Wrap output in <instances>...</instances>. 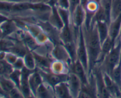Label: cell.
Segmentation results:
<instances>
[{"label": "cell", "mask_w": 121, "mask_h": 98, "mask_svg": "<svg viewBox=\"0 0 121 98\" xmlns=\"http://www.w3.org/2000/svg\"><path fill=\"white\" fill-rule=\"evenodd\" d=\"M84 37L88 52L89 67L91 69L100 60L101 54V43L97 30L96 22L95 26L86 28V33Z\"/></svg>", "instance_id": "obj_1"}, {"label": "cell", "mask_w": 121, "mask_h": 98, "mask_svg": "<svg viewBox=\"0 0 121 98\" xmlns=\"http://www.w3.org/2000/svg\"><path fill=\"white\" fill-rule=\"evenodd\" d=\"M104 65L105 73L111 75L113 68L121 61V43L117 41L111 51L105 57Z\"/></svg>", "instance_id": "obj_2"}, {"label": "cell", "mask_w": 121, "mask_h": 98, "mask_svg": "<svg viewBox=\"0 0 121 98\" xmlns=\"http://www.w3.org/2000/svg\"><path fill=\"white\" fill-rule=\"evenodd\" d=\"M76 55L77 59L80 61L86 71L88 72L89 70V62L88 52L85 42L83 32L80 27V33L79 34L78 44L76 46Z\"/></svg>", "instance_id": "obj_3"}, {"label": "cell", "mask_w": 121, "mask_h": 98, "mask_svg": "<svg viewBox=\"0 0 121 98\" xmlns=\"http://www.w3.org/2000/svg\"><path fill=\"white\" fill-rule=\"evenodd\" d=\"M39 72L42 77L43 81L53 87H54V86L57 85L59 83L66 81L68 77V75L67 74H56L53 72L45 73L42 71V70L39 71Z\"/></svg>", "instance_id": "obj_4"}, {"label": "cell", "mask_w": 121, "mask_h": 98, "mask_svg": "<svg viewBox=\"0 0 121 98\" xmlns=\"http://www.w3.org/2000/svg\"><path fill=\"white\" fill-rule=\"evenodd\" d=\"M67 83L68 85L72 97H79V93L82 87V83L80 78L74 73L71 72L68 74Z\"/></svg>", "instance_id": "obj_5"}, {"label": "cell", "mask_w": 121, "mask_h": 98, "mask_svg": "<svg viewBox=\"0 0 121 98\" xmlns=\"http://www.w3.org/2000/svg\"><path fill=\"white\" fill-rule=\"evenodd\" d=\"M70 17L74 27H81L86 19L85 8L82 5L79 4L73 13L71 14Z\"/></svg>", "instance_id": "obj_6"}, {"label": "cell", "mask_w": 121, "mask_h": 98, "mask_svg": "<svg viewBox=\"0 0 121 98\" xmlns=\"http://www.w3.org/2000/svg\"><path fill=\"white\" fill-rule=\"evenodd\" d=\"M0 28L4 37H9L17 30V26L15 20L9 18L0 24Z\"/></svg>", "instance_id": "obj_7"}, {"label": "cell", "mask_w": 121, "mask_h": 98, "mask_svg": "<svg viewBox=\"0 0 121 98\" xmlns=\"http://www.w3.org/2000/svg\"><path fill=\"white\" fill-rule=\"evenodd\" d=\"M72 72L76 74L82 81V85H87L88 84V80L87 78V72L84 68L82 64L80 63L78 59H76L73 62L72 66Z\"/></svg>", "instance_id": "obj_8"}, {"label": "cell", "mask_w": 121, "mask_h": 98, "mask_svg": "<svg viewBox=\"0 0 121 98\" xmlns=\"http://www.w3.org/2000/svg\"><path fill=\"white\" fill-rule=\"evenodd\" d=\"M121 27V14L115 20L111 21L109 25V36L115 42H117L119 37Z\"/></svg>", "instance_id": "obj_9"}, {"label": "cell", "mask_w": 121, "mask_h": 98, "mask_svg": "<svg viewBox=\"0 0 121 98\" xmlns=\"http://www.w3.org/2000/svg\"><path fill=\"white\" fill-rule=\"evenodd\" d=\"M96 85L99 96L104 98L111 97V93L106 87L104 81V75L100 71L98 72L96 74Z\"/></svg>", "instance_id": "obj_10"}, {"label": "cell", "mask_w": 121, "mask_h": 98, "mask_svg": "<svg viewBox=\"0 0 121 98\" xmlns=\"http://www.w3.org/2000/svg\"><path fill=\"white\" fill-rule=\"evenodd\" d=\"M54 92L55 96L57 98H72L68 85L66 81L59 83L54 86Z\"/></svg>", "instance_id": "obj_11"}, {"label": "cell", "mask_w": 121, "mask_h": 98, "mask_svg": "<svg viewBox=\"0 0 121 98\" xmlns=\"http://www.w3.org/2000/svg\"><path fill=\"white\" fill-rule=\"evenodd\" d=\"M42 77L39 72H31L28 76V81L32 93L35 96V92L39 86L43 83Z\"/></svg>", "instance_id": "obj_12"}, {"label": "cell", "mask_w": 121, "mask_h": 98, "mask_svg": "<svg viewBox=\"0 0 121 98\" xmlns=\"http://www.w3.org/2000/svg\"><path fill=\"white\" fill-rule=\"evenodd\" d=\"M50 21L52 26H54L58 30H61V28L63 27L64 23L58 12L57 7H52L51 14L50 15Z\"/></svg>", "instance_id": "obj_13"}, {"label": "cell", "mask_w": 121, "mask_h": 98, "mask_svg": "<svg viewBox=\"0 0 121 98\" xmlns=\"http://www.w3.org/2000/svg\"><path fill=\"white\" fill-rule=\"evenodd\" d=\"M96 22L98 34L102 45L103 42L109 36V24L106 21H98Z\"/></svg>", "instance_id": "obj_14"}, {"label": "cell", "mask_w": 121, "mask_h": 98, "mask_svg": "<svg viewBox=\"0 0 121 98\" xmlns=\"http://www.w3.org/2000/svg\"><path fill=\"white\" fill-rule=\"evenodd\" d=\"M31 3L28 1H23L21 2H15L13 4L11 15L21 13L26 11L31 10Z\"/></svg>", "instance_id": "obj_15"}, {"label": "cell", "mask_w": 121, "mask_h": 98, "mask_svg": "<svg viewBox=\"0 0 121 98\" xmlns=\"http://www.w3.org/2000/svg\"><path fill=\"white\" fill-rule=\"evenodd\" d=\"M0 86L8 97L9 92L13 88L16 87V85L12 81L11 79H9V77L5 76H0Z\"/></svg>", "instance_id": "obj_16"}, {"label": "cell", "mask_w": 121, "mask_h": 98, "mask_svg": "<svg viewBox=\"0 0 121 98\" xmlns=\"http://www.w3.org/2000/svg\"><path fill=\"white\" fill-rule=\"evenodd\" d=\"M54 57L59 61H67L70 57L69 54L65 47L61 46H56L53 51Z\"/></svg>", "instance_id": "obj_17"}, {"label": "cell", "mask_w": 121, "mask_h": 98, "mask_svg": "<svg viewBox=\"0 0 121 98\" xmlns=\"http://www.w3.org/2000/svg\"><path fill=\"white\" fill-rule=\"evenodd\" d=\"M115 46V42L112 40L109 36L106 38V40L103 42L101 45V54H100V60H103L105 57L111 51Z\"/></svg>", "instance_id": "obj_18"}, {"label": "cell", "mask_w": 121, "mask_h": 98, "mask_svg": "<svg viewBox=\"0 0 121 98\" xmlns=\"http://www.w3.org/2000/svg\"><path fill=\"white\" fill-rule=\"evenodd\" d=\"M121 14V0H112L111 8V21L115 20Z\"/></svg>", "instance_id": "obj_19"}, {"label": "cell", "mask_w": 121, "mask_h": 98, "mask_svg": "<svg viewBox=\"0 0 121 98\" xmlns=\"http://www.w3.org/2000/svg\"><path fill=\"white\" fill-rule=\"evenodd\" d=\"M22 37L23 38L25 44L27 45V47L29 48L30 50H33L37 48L39 44L38 42L35 38L31 34L28 33H24L22 34Z\"/></svg>", "instance_id": "obj_20"}, {"label": "cell", "mask_w": 121, "mask_h": 98, "mask_svg": "<svg viewBox=\"0 0 121 98\" xmlns=\"http://www.w3.org/2000/svg\"><path fill=\"white\" fill-rule=\"evenodd\" d=\"M9 51L14 53L16 55L20 57H24L27 53L26 47L22 44L17 43L15 41L14 46L11 48Z\"/></svg>", "instance_id": "obj_21"}, {"label": "cell", "mask_w": 121, "mask_h": 98, "mask_svg": "<svg viewBox=\"0 0 121 98\" xmlns=\"http://www.w3.org/2000/svg\"><path fill=\"white\" fill-rule=\"evenodd\" d=\"M15 41L9 37H3L0 39V51H9L14 45Z\"/></svg>", "instance_id": "obj_22"}, {"label": "cell", "mask_w": 121, "mask_h": 98, "mask_svg": "<svg viewBox=\"0 0 121 98\" xmlns=\"http://www.w3.org/2000/svg\"><path fill=\"white\" fill-rule=\"evenodd\" d=\"M33 54L34 57V59H35V63L38 66H40V68L47 69V68H49L50 67L51 64L49 62L47 58L41 56V55L36 54L35 53H33Z\"/></svg>", "instance_id": "obj_23"}, {"label": "cell", "mask_w": 121, "mask_h": 98, "mask_svg": "<svg viewBox=\"0 0 121 98\" xmlns=\"http://www.w3.org/2000/svg\"><path fill=\"white\" fill-rule=\"evenodd\" d=\"M35 96H36L38 98H50L52 97L51 96V91L49 90L48 87L47 86H46V84L42 83L39 86V87L37 89L36 92H35Z\"/></svg>", "instance_id": "obj_24"}, {"label": "cell", "mask_w": 121, "mask_h": 98, "mask_svg": "<svg viewBox=\"0 0 121 98\" xmlns=\"http://www.w3.org/2000/svg\"><path fill=\"white\" fill-rule=\"evenodd\" d=\"M13 4V2L0 1V13L10 18Z\"/></svg>", "instance_id": "obj_25"}, {"label": "cell", "mask_w": 121, "mask_h": 98, "mask_svg": "<svg viewBox=\"0 0 121 98\" xmlns=\"http://www.w3.org/2000/svg\"><path fill=\"white\" fill-rule=\"evenodd\" d=\"M24 66L26 68L30 70H33L35 67V61L33 53H27L23 57Z\"/></svg>", "instance_id": "obj_26"}, {"label": "cell", "mask_w": 121, "mask_h": 98, "mask_svg": "<svg viewBox=\"0 0 121 98\" xmlns=\"http://www.w3.org/2000/svg\"><path fill=\"white\" fill-rule=\"evenodd\" d=\"M13 70V65L7 63L5 60H0V76L8 77Z\"/></svg>", "instance_id": "obj_27"}, {"label": "cell", "mask_w": 121, "mask_h": 98, "mask_svg": "<svg viewBox=\"0 0 121 98\" xmlns=\"http://www.w3.org/2000/svg\"><path fill=\"white\" fill-rule=\"evenodd\" d=\"M113 81L118 85L121 88V61L120 63L116 66L112 70V73L110 75Z\"/></svg>", "instance_id": "obj_28"}, {"label": "cell", "mask_w": 121, "mask_h": 98, "mask_svg": "<svg viewBox=\"0 0 121 98\" xmlns=\"http://www.w3.org/2000/svg\"><path fill=\"white\" fill-rule=\"evenodd\" d=\"M8 77L15 84L17 87L20 89V81H21V70H20L14 69V68L13 71L9 74Z\"/></svg>", "instance_id": "obj_29"}, {"label": "cell", "mask_w": 121, "mask_h": 98, "mask_svg": "<svg viewBox=\"0 0 121 98\" xmlns=\"http://www.w3.org/2000/svg\"><path fill=\"white\" fill-rule=\"evenodd\" d=\"M51 69H52L53 73H56V74H63L61 72H63L64 68L63 63L61 61H56L53 64H51Z\"/></svg>", "instance_id": "obj_30"}, {"label": "cell", "mask_w": 121, "mask_h": 98, "mask_svg": "<svg viewBox=\"0 0 121 98\" xmlns=\"http://www.w3.org/2000/svg\"><path fill=\"white\" fill-rule=\"evenodd\" d=\"M18 57L14 54V53H11L10 51H7L5 56L4 60H5L7 63H8L10 64L13 65L15 63V61H17Z\"/></svg>", "instance_id": "obj_31"}, {"label": "cell", "mask_w": 121, "mask_h": 98, "mask_svg": "<svg viewBox=\"0 0 121 98\" xmlns=\"http://www.w3.org/2000/svg\"><path fill=\"white\" fill-rule=\"evenodd\" d=\"M8 97L13 98H24V96L22 94V92H21L20 89L18 87H15L13 88L10 92H9L8 94Z\"/></svg>", "instance_id": "obj_32"}, {"label": "cell", "mask_w": 121, "mask_h": 98, "mask_svg": "<svg viewBox=\"0 0 121 98\" xmlns=\"http://www.w3.org/2000/svg\"><path fill=\"white\" fill-rule=\"evenodd\" d=\"M13 66L14 69H17L21 70L25 67L23 57H18L17 61L13 65Z\"/></svg>", "instance_id": "obj_33"}, {"label": "cell", "mask_w": 121, "mask_h": 98, "mask_svg": "<svg viewBox=\"0 0 121 98\" xmlns=\"http://www.w3.org/2000/svg\"><path fill=\"white\" fill-rule=\"evenodd\" d=\"M69 11L70 13V16L71 14L73 13L76 7L80 4V0H69Z\"/></svg>", "instance_id": "obj_34"}, {"label": "cell", "mask_w": 121, "mask_h": 98, "mask_svg": "<svg viewBox=\"0 0 121 98\" xmlns=\"http://www.w3.org/2000/svg\"><path fill=\"white\" fill-rule=\"evenodd\" d=\"M69 0H59L57 4V7L66 9H69Z\"/></svg>", "instance_id": "obj_35"}, {"label": "cell", "mask_w": 121, "mask_h": 98, "mask_svg": "<svg viewBox=\"0 0 121 98\" xmlns=\"http://www.w3.org/2000/svg\"><path fill=\"white\" fill-rule=\"evenodd\" d=\"M29 2L31 3H44V4H48L50 0H28Z\"/></svg>", "instance_id": "obj_36"}, {"label": "cell", "mask_w": 121, "mask_h": 98, "mask_svg": "<svg viewBox=\"0 0 121 98\" xmlns=\"http://www.w3.org/2000/svg\"><path fill=\"white\" fill-rule=\"evenodd\" d=\"M9 18H10L6 16V15L0 13V24H1L2 22H3L4 21H6V20H8V19Z\"/></svg>", "instance_id": "obj_37"}, {"label": "cell", "mask_w": 121, "mask_h": 98, "mask_svg": "<svg viewBox=\"0 0 121 98\" xmlns=\"http://www.w3.org/2000/svg\"><path fill=\"white\" fill-rule=\"evenodd\" d=\"M0 1H7V2H13V3H15V2L23 1H24V0H0Z\"/></svg>", "instance_id": "obj_38"}, {"label": "cell", "mask_w": 121, "mask_h": 98, "mask_svg": "<svg viewBox=\"0 0 121 98\" xmlns=\"http://www.w3.org/2000/svg\"><path fill=\"white\" fill-rule=\"evenodd\" d=\"M120 41V42L121 43V30H120V33H119V37H118V40H117V41ZM116 42V43H117Z\"/></svg>", "instance_id": "obj_39"}, {"label": "cell", "mask_w": 121, "mask_h": 98, "mask_svg": "<svg viewBox=\"0 0 121 98\" xmlns=\"http://www.w3.org/2000/svg\"><path fill=\"white\" fill-rule=\"evenodd\" d=\"M3 35H2V31H1V28H0V39L2 38H3Z\"/></svg>", "instance_id": "obj_40"}, {"label": "cell", "mask_w": 121, "mask_h": 98, "mask_svg": "<svg viewBox=\"0 0 121 98\" xmlns=\"http://www.w3.org/2000/svg\"><path fill=\"white\" fill-rule=\"evenodd\" d=\"M89 1H95V2H98V3L100 4V0H89Z\"/></svg>", "instance_id": "obj_41"}, {"label": "cell", "mask_w": 121, "mask_h": 98, "mask_svg": "<svg viewBox=\"0 0 121 98\" xmlns=\"http://www.w3.org/2000/svg\"><path fill=\"white\" fill-rule=\"evenodd\" d=\"M24 1H28V0H24Z\"/></svg>", "instance_id": "obj_42"}, {"label": "cell", "mask_w": 121, "mask_h": 98, "mask_svg": "<svg viewBox=\"0 0 121 98\" xmlns=\"http://www.w3.org/2000/svg\"><path fill=\"white\" fill-rule=\"evenodd\" d=\"M100 1H102V0H100Z\"/></svg>", "instance_id": "obj_43"}]
</instances>
